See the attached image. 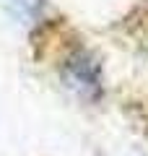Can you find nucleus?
I'll return each mask as SVG.
<instances>
[{"mask_svg": "<svg viewBox=\"0 0 148 156\" xmlns=\"http://www.w3.org/2000/svg\"><path fill=\"white\" fill-rule=\"evenodd\" d=\"M62 81L70 91H76L78 96L86 99H96L101 94V70H99L96 57H91L88 52H73L68 57L65 68H62Z\"/></svg>", "mask_w": 148, "mask_h": 156, "instance_id": "f257e3e1", "label": "nucleus"}]
</instances>
